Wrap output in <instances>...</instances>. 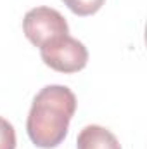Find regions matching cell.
I'll use <instances>...</instances> for the list:
<instances>
[{"mask_svg":"<svg viewBox=\"0 0 147 149\" xmlns=\"http://www.w3.org/2000/svg\"><path fill=\"white\" fill-rule=\"evenodd\" d=\"M76 95L64 85H47L33 99L26 120L31 142L42 149H54L68 135L76 111Z\"/></svg>","mask_w":147,"mask_h":149,"instance_id":"6da1fadb","label":"cell"},{"mask_svg":"<svg viewBox=\"0 0 147 149\" xmlns=\"http://www.w3.org/2000/svg\"><path fill=\"white\" fill-rule=\"evenodd\" d=\"M40 56L50 70L59 73H78L88 63L87 47L69 35H61L42 45Z\"/></svg>","mask_w":147,"mask_h":149,"instance_id":"7a4b0ae2","label":"cell"},{"mask_svg":"<svg viewBox=\"0 0 147 149\" xmlns=\"http://www.w3.org/2000/svg\"><path fill=\"white\" fill-rule=\"evenodd\" d=\"M23 31L26 38L35 47L40 49L52 38L68 35L69 26H68L66 17L59 10L42 5V7H35L26 12L23 19Z\"/></svg>","mask_w":147,"mask_h":149,"instance_id":"3957f363","label":"cell"},{"mask_svg":"<svg viewBox=\"0 0 147 149\" xmlns=\"http://www.w3.org/2000/svg\"><path fill=\"white\" fill-rule=\"evenodd\" d=\"M76 148L78 149H121L119 141L116 135L101 127V125H87L81 128L76 139Z\"/></svg>","mask_w":147,"mask_h":149,"instance_id":"277c9868","label":"cell"},{"mask_svg":"<svg viewBox=\"0 0 147 149\" xmlns=\"http://www.w3.org/2000/svg\"><path fill=\"white\" fill-rule=\"evenodd\" d=\"M62 2L76 16L85 17V16H92L97 10H101V7L104 5L106 0H62Z\"/></svg>","mask_w":147,"mask_h":149,"instance_id":"5b68a950","label":"cell"},{"mask_svg":"<svg viewBox=\"0 0 147 149\" xmlns=\"http://www.w3.org/2000/svg\"><path fill=\"white\" fill-rule=\"evenodd\" d=\"M16 130L12 123L0 116V149H16Z\"/></svg>","mask_w":147,"mask_h":149,"instance_id":"8992f818","label":"cell"}]
</instances>
